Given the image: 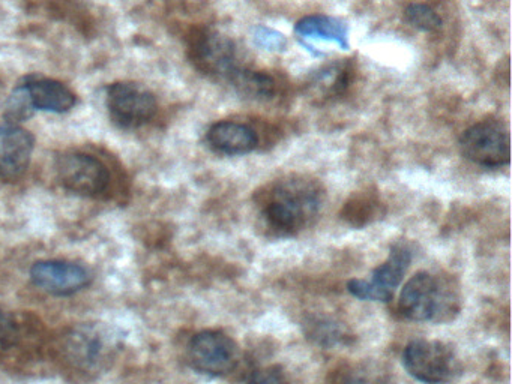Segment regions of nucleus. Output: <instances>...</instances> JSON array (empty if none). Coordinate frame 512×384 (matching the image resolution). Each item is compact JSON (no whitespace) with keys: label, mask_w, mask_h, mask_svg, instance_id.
I'll list each match as a JSON object with an SVG mask.
<instances>
[{"label":"nucleus","mask_w":512,"mask_h":384,"mask_svg":"<svg viewBox=\"0 0 512 384\" xmlns=\"http://www.w3.org/2000/svg\"><path fill=\"white\" fill-rule=\"evenodd\" d=\"M322 186L304 176L286 177L260 192V212L274 233L289 234L304 230L322 209Z\"/></svg>","instance_id":"obj_1"},{"label":"nucleus","mask_w":512,"mask_h":384,"mask_svg":"<svg viewBox=\"0 0 512 384\" xmlns=\"http://www.w3.org/2000/svg\"><path fill=\"white\" fill-rule=\"evenodd\" d=\"M56 171L62 186L74 194L98 197L109 189V170L95 156L80 152L65 153L59 156Z\"/></svg>","instance_id":"obj_9"},{"label":"nucleus","mask_w":512,"mask_h":384,"mask_svg":"<svg viewBox=\"0 0 512 384\" xmlns=\"http://www.w3.org/2000/svg\"><path fill=\"white\" fill-rule=\"evenodd\" d=\"M107 107L116 125L139 128L154 119L158 104L154 93L139 83L119 81L107 89Z\"/></svg>","instance_id":"obj_5"},{"label":"nucleus","mask_w":512,"mask_h":384,"mask_svg":"<svg viewBox=\"0 0 512 384\" xmlns=\"http://www.w3.org/2000/svg\"><path fill=\"white\" fill-rule=\"evenodd\" d=\"M209 146L223 155H247L257 147L256 132L238 122H218L206 134Z\"/></svg>","instance_id":"obj_14"},{"label":"nucleus","mask_w":512,"mask_h":384,"mask_svg":"<svg viewBox=\"0 0 512 384\" xmlns=\"http://www.w3.org/2000/svg\"><path fill=\"white\" fill-rule=\"evenodd\" d=\"M191 59L200 72L227 80L238 68L236 47L232 39L217 32L202 33L191 47Z\"/></svg>","instance_id":"obj_11"},{"label":"nucleus","mask_w":512,"mask_h":384,"mask_svg":"<svg viewBox=\"0 0 512 384\" xmlns=\"http://www.w3.org/2000/svg\"><path fill=\"white\" fill-rule=\"evenodd\" d=\"M403 366L415 380L443 384L461 372V363L449 345L440 341L416 339L403 351Z\"/></svg>","instance_id":"obj_3"},{"label":"nucleus","mask_w":512,"mask_h":384,"mask_svg":"<svg viewBox=\"0 0 512 384\" xmlns=\"http://www.w3.org/2000/svg\"><path fill=\"white\" fill-rule=\"evenodd\" d=\"M412 261V251L406 245L392 246L388 260L377 267L368 279H352L347 284V290L352 296L361 300L373 302H389L394 297L395 290L403 281L404 273Z\"/></svg>","instance_id":"obj_7"},{"label":"nucleus","mask_w":512,"mask_h":384,"mask_svg":"<svg viewBox=\"0 0 512 384\" xmlns=\"http://www.w3.org/2000/svg\"><path fill=\"white\" fill-rule=\"evenodd\" d=\"M254 41L269 51H284L287 47L286 38L280 32L265 26H257L254 29Z\"/></svg>","instance_id":"obj_20"},{"label":"nucleus","mask_w":512,"mask_h":384,"mask_svg":"<svg viewBox=\"0 0 512 384\" xmlns=\"http://www.w3.org/2000/svg\"><path fill=\"white\" fill-rule=\"evenodd\" d=\"M116 344V336L106 327L82 324L68 333L65 353L76 368L97 371L109 362L118 347Z\"/></svg>","instance_id":"obj_8"},{"label":"nucleus","mask_w":512,"mask_h":384,"mask_svg":"<svg viewBox=\"0 0 512 384\" xmlns=\"http://www.w3.org/2000/svg\"><path fill=\"white\" fill-rule=\"evenodd\" d=\"M242 384H286L283 372L277 366L257 369L253 374L248 375Z\"/></svg>","instance_id":"obj_21"},{"label":"nucleus","mask_w":512,"mask_h":384,"mask_svg":"<svg viewBox=\"0 0 512 384\" xmlns=\"http://www.w3.org/2000/svg\"><path fill=\"white\" fill-rule=\"evenodd\" d=\"M295 32L302 38H317L335 42L343 50H349V27L328 15H308L296 23Z\"/></svg>","instance_id":"obj_16"},{"label":"nucleus","mask_w":512,"mask_h":384,"mask_svg":"<svg viewBox=\"0 0 512 384\" xmlns=\"http://www.w3.org/2000/svg\"><path fill=\"white\" fill-rule=\"evenodd\" d=\"M32 107L50 113H67L76 105V96L61 81L52 78H29L22 84Z\"/></svg>","instance_id":"obj_13"},{"label":"nucleus","mask_w":512,"mask_h":384,"mask_svg":"<svg viewBox=\"0 0 512 384\" xmlns=\"http://www.w3.org/2000/svg\"><path fill=\"white\" fill-rule=\"evenodd\" d=\"M404 15L413 27L422 30V32H436L442 27L440 15L430 6L421 5V3H413V5L407 6Z\"/></svg>","instance_id":"obj_18"},{"label":"nucleus","mask_w":512,"mask_h":384,"mask_svg":"<svg viewBox=\"0 0 512 384\" xmlns=\"http://www.w3.org/2000/svg\"><path fill=\"white\" fill-rule=\"evenodd\" d=\"M233 89L253 101H268L274 96L275 81L265 72L253 71V69L236 68L227 78Z\"/></svg>","instance_id":"obj_17"},{"label":"nucleus","mask_w":512,"mask_h":384,"mask_svg":"<svg viewBox=\"0 0 512 384\" xmlns=\"http://www.w3.org/2000/svg\"><path fill=\"white\" fill-rule=\"evenodd\" d=\"M239 347L235 339L221 330H203L188 344V363L194 371L208 377H223L238 365Z\"/></svg>","instance_id":"obj_4"},{"label":"nucleus","mask_w":512,"mask_h":384,"mask_svg":"<svg viewBox=\"0 0 512 384\" xmlns=\"http://www.w3.org/2000/svg\"><path fill=\"white\" fill-rule=\"evenodd\" d=\"M32 110H34V107H32L31 101H29L25 89H23V86L17 87L16 92L13 93L10 101H8V119H10V122H14V120L28 119V117L32 114Z\"/></svg>","instance_id":"obj_19"},{"label":"nucleus","mask_w":512,"mask_h":384,"mask_svg":"<svg viewBox=\"0 0 512 384\" xmlns=\"http://www.w3.org/2000/svg\"><path fill=\"white\" fill-rule=\"evenodd\" d=\"M337 384H385L379 378L365 375L364 371H347L338 377Z\"/></svg>","instance_id":"obj_22"},{"label":"nucleus","mask_w":512,"mask_h":384,"mask_svg":"<svg viewBox=\"0 0 512 384\" xmlns=\"http://www.w3.org/2000/svg\"><path fill=\"white\" fill-rule=\"evenodd\" d=\"M350 66L346 62L329 63L308 77L305 89L313 101H331L343 95L350 83Z\"/></svg>","instance_id":"obj_15"},{"label":"nucleus","mask_w":512,"mask_h":384,"mask_svg":"<svg viewBox=\"0 0 512 384\" xmlns=\"http://www.w3.org/2000/svg\"><path fill=\"white\" fill-rule=\"evenodd\" d=\"M460 149L464 158L485 168H499L509 162L508 131L494 120L476 123L463 132Z\"/></svg>","instance_id":"obj_6"},{"label":"nucleus","mask_w":512,"mask_h":384,"mask_svg":"<svg viewBox=\"0 0 512 384\" xmlns=\"http://www.w3.org/2000/svg\"><path fill=\"white\" fill-rule=\"evenodd\" d=\"M457 296L448 282L428 272L409 279L400 294L401 314L412 321H443L457 311Z\"/></svg>","instance_id":"obj_2"},{"label":"nucleus","mask_w":512,"mask_h":384,"mask_svg":"<svg viewBox=\"0 0 512 384\" xmlns=\"http://www.w3.org/2000/svg\"><path fill=\"white\" fill-rule=\"evenodd\" d=\"M31 279L35 287L53 296H71L91 284L92 273L73 261L46 260L32 266Z\"/></svg>","instance_id":"obj_10"},{"label":"nucleus","mask_w":512,"mask_h":384,"mask_svg":"<svg viewBox=\"0 0 512 384\" xmlns=\"http://www.w3.org/2000/svg\"><path fill=\"white\" fill-rule=\"evenodd\" d=\"M35 138L14 122L0 123V177L16 180L31 164Z\"/></svg>","instance_id":"obj_12"}]
</instances>
